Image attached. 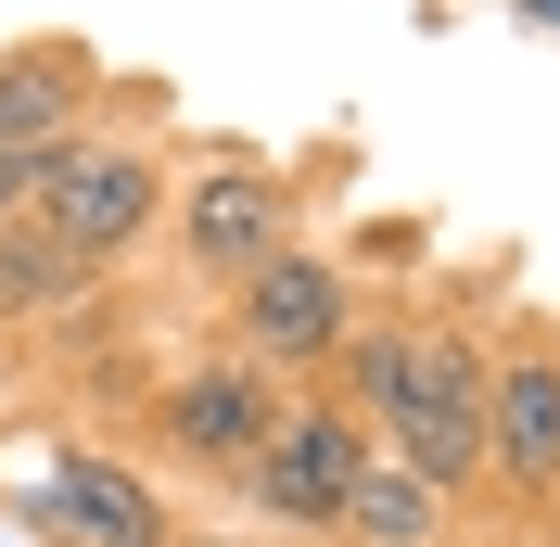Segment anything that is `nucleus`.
Instances as JSON below:
<instances>
[{"instance_id":"obj_12","label":"nucleus","mask_w":560,"mask_h":547,"mask_svg":"<svg viewBox=\"0 0 560 547\" xmlns=\"http://www.w3.org/2000/svg\"><path fill=\"white\" fill-rule=\"evenodd\" d=\"M510 26H548L560 38V0H510Z\"/></svg>"},{"instance_id":"obj_10","label":"nucleus","mask_w":560,"mask_h":547,"mask_svg":"<svg viewBox=\"0 0 560 547\" xmlns=\"http://www.w3.org/2000/svg\"><path fill=\"white\" fill-rule=\"evenodd\" d=\"M331 547H471V510H458L446 484H420L408 458H370L331 522Z\"/></svg>"},{"instance_id":"obj_9","label":"nucleus","mask_w":560,"mask_h":547,"mask_svg":"<svg viewBox=\"0 0 560 547\" xmlns=\"http://www.w3.org/2000/svg\"><path fill=\"white\" fill-rule=\"evenodd\" d=\"M13 522H26L38 547H191L178 497L140 472V458H115V445H51Z\"/></svg>"},{"instance_id":"obj_2","label":"nucleus","mask_w":560,"mask_h":547,"mask_svg":"<svg viewBox=\"0 0 560 547\" xmlns=\"http://www.w3.org/2000/svg\"><path fill=\"white\" fill-rule=\"evenodd\" d=\"M166 205H178V103H166V77L140 90L115 128H90L77 153H51L38 166V230L65 242L90 280H128L153 242H166Z\"/></svg>"},{"instance_id":"obj_4","label":"nucleus","mask_w":560,"mask_h":547,"mask_svg":"<svg viewBox=\"0 0 560 547\" xmlns=\"http://www.w3.org/2000/svg\"><path fill=\"white\" fill-rule=\"evenodd\" d=\"M471 510L510 535H560V318L497 306V382H485V484Z\"/></svg>"},{"instance_id":"obj_5","label":"nucleus","mask_w":560,"mask_h":547,"mask_svg":"<svg viewBox=\"0 0 560 547\" xmlns=\"http://www.w3.org/2000/svg\"><path fill=\"white\" fill-rule=\"evenodd\" d=\"M357 318H370V280H357V255L345 242H293L280 268H255L243 293H230V318H217V344L230 357H255L268 382H331L345 370V344H357Z\"/></svg>"},{"instance_id":"obj_6","label":"nucleus","mask_w":560,"mask_h":547,"mask_svg":"<svg viewBox=\"0 0 560 547\" xmlns=\"http://www.w3.org/2000/svg\"><path fill=\"white\" fill-rule=\"evenodd\" d=\"M383 445H370V420L331 395V382H306V395H280V420H268V445L243 458V522L255 535H293V547H331V522H345V497H357V472H370Z\"/></svg>"},{"instance_id":"obj_1","label":"nucleus","mask_w":560,"mask_h":547,"mask_svg":"<svg viewBox=\"0 0 560 547\" xmlns=\"http://www.w3.org/2000/svg\"><path fill=\"white\" fill-rule=\"evenodd\" d=\"M497 306H510V268H458V280H420V293L395 280V293H370L345 370H331V395L370 420V445L408 458L420 484H446L458 510H471V484H485Z\"/></svg>"},{"instance_id":"obj_3","label":"nucleus","mask_w":560,"mask_h":547,"mask_svg":"<svg viewBox=\"0 0 560 547\" xmlns=\"http://www.w3.org/2000/svg\"><path fill=\"white\" fill-rule=\"evenodd\" d=\"M293 242H318V191L306 166H280L255 140H205V153H178V205H166V268L191 293H243L255 268H280Z\"/></svg>"},{"instance_id":"obj_11","label":"nucleus","mask_w":560,"mask_h":547,"mask_svg":"<svg viewBox=\"0 0 560 547\" xmlns=\"http://www.w3.org/2000/svg\"><path fill=\"white\" fill-rule=\"evenodd\" d=\"M90 293H115V280H90L65 242L38 230V217H13V230H0V331H26V318H77Z\"/></svg>"},{"instance_id":"obj_8","label":"nucleus","mask_w":560,"mask_h":547,"mask_svg":"<svg viewBox=\"0 0 560 547\" xmlns=\"http://www.w3.org/2000/svg\"><path fill=\"white\" fill-rule=\"evenodd\" d=\"M140 90H153V77H115L77 26H38V38H13V51H0V153L51 166V153H77L90 128H115Z\"/></svg>"},{"instance_id":"obj_7","label":"nucleus","mask_w":560,"mask_h":547,"mask_svg":"<svg viewBox=\"0 0 560 547\" xmlns=\"http://www.w3.org/2000/svg\"><path fill=\"white\" fill-rule=\"evenodd\" d=\"M280 395L293 382H268L255 357H230V344H205V357H178L153 395L128 408V433L166 458V472H205V484H243V458L268 445V420H280Z\"/></svg>"},{"instance_id":"obj_14","label":"nucleus","mask_w":560,"mask_h":547,"mask_svg":"<svg viewBox=\"0 0 560 547\" xmlns=\"http://www.w3.org/2000/svg\"><path fill=\"white\" fill-rule=\"evenodd\" d=\"M548 547H560V535H548Z\"/></svg>"},{"instance_id":"obj_13","label":"nucleus","mask_w":560,"mask_h":547,"mask_svg":"<svg viewBox=\"0 0 560 547\" xmlns=\"http://www.w3.org/2000/svg\"><path fill=\"white\" fill-rule=\"evenodd\" d=\"M535 547H548V535H535Z\"/></svg>"}]
</instances>
